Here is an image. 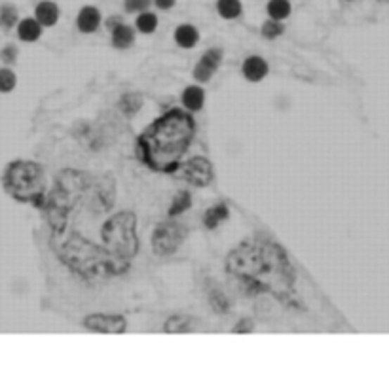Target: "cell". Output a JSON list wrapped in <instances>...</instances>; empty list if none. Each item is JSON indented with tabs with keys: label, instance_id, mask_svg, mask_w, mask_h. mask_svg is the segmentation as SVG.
Returning a JSON list of instances; mask_svg holds the SVG:
<instances>
[{
	"label": "cell",
	"instance_id": "cell-10",
	"mask_svg": "<svg viewBox=\"0 0 389 365\" xmlns=\"http://www.w3.org/2000/svg\"><path fill=\"white\" fill-rule=\"evenodd\" d=\"M243 74L247 80L251 81H260L264 76L268 74V65L260 57H249L247 61L243 62Z\"/></svg>",
	"mask_w": 389,
	"mask_h": 365
},
{
	"label": "cell",
	"instance_id": "cell-18",
	"mask_svg": "<svg viewBox=\"0 0 389 365\" xmlns=\"http://www.w3.org/2000/svg\"><path fill=\"white\" fill-rule=\"evenodd\" d=\"M217 8H219V13L224 19H234L241 13V2L239 0H219Z\"/></svg>",
	"mask_w": 389,
	"mask_h": 365
},
{
	"label": "cell",
	"instance_id": "cell-15",
	"mask_svg": "<svg viewBox=\"0 0 389 365\" xmlns=\"http://www.w3.org/2000/svg\"><path fill=\"white\" fill-rule=\"evenodd\" d=\"M203 100H205V95H203V89H200V87H189V89L184 91V95H182V102H184V106H186L189 110H201Z\"/></svg>",
	"mask_w": 389,
	"mask_h": 365
},
{
	"label": "cell",
	"instance_id": "cell-2",
	"mask_svg": "<svg viewBox=\"0 0 389 365\" xmlns=\"http://www.w3.org/2000/svg\"><path fill=\"white\" fill-rule=\"evenodd\" d=\"M228 271L249 293H272L287 298L295 284L289 258L274 242L245 241L228 255Z\"/></svg>",
	"mask_w": 389,
	"mask_h": 365
},
{
	"label": "cell",
	"instance_id": "cell-16",
	"mask_svg": "<svg viewBox=\"0 0 389 365\" xmlns=\"http://www.w3.org/2000/svg\"><path fill=\"white\" fill-rule=\"evenodd\" d=\"M227 218H228V206L227 204H219V206H213V208H209V211L205 212L203 223H205V227H208V230H215V227H217L222 220H227Z\"/></svg>",
	"mask_w": 389,
	"mask_h": 365
},
{
	"label": "cell",
	"instance_id": "cell-22",
	"mask_svg": "<svg viewBox=\"0 0 389 365\" xmlns=\"http://www.w3.org/2000/svg\"><path fill=\"white\" fill-rule=\"evenodd\" d=\"M15 87V74L8 68L0 70V93H10Z\"/></svg>",
	"mask_w": 389,
	"mask_h": 365
},
{
	"label": "cell",
	"instance_id": "cell-20",
	"mask_svg": "<svg viewBox=\"0 0 389 365\" xmlns=\"http://www.w3.org/2000/svg\"><path fill=\"white\" fill-rule=\"evenodd\" d=\"M190 204H192V197H190V193L189 192H181L175 197L173 204H171L170 216H177V214H181V212H184L186 208H189Z\"/></svg>",
	"mask_w": 389,
	"mask_h": 365
},
{
	"label": "cell",
	"instance_id": "cell-6",
	"mask_svg": "<svg viewBox=\"0 0 389 365\" xmlns=\"http://www.w3.org/2000/svg\"><path fill=\"white\" fill-rule=\"evenodd\" d=\"M182 178L186 180L189 184L196 187H203L209 186L211 184V180H213V167H211V163L205 159V157H194V159H190L181 171Z\"/></svg>",
	"mask_w": 389,
	"mask_h": 365
},
{
	"label": "cell",
	"instance_id": "cell-26",
	"mask_svg": "<svg viewBox=\"0 0 389 365\" xmlns=\"http://www.w3.org/2000/svg\"><path fill=\"white\" fill-rule=\"evenodd\" d=\"M15 57H18V48L15 46H8L2 50V59L6 62H13L15 61Z\"/></svg>",
	"mask_w": 389,
	"mask_h": 365
},
{
	"label": "cell",
	"instance_id": "cell-19",
	"mask_svg": "<svg viewBox=\"0 0 389 365\" xmlns=\"http://www.w3.org/2000/svg\"><path fill=\"white\" fill-rule=\"evenodd\" d=\"M18 23V10L10 4H4L0 8V27L2 29H12Z\"/></svg>",
	"mask_w": 389,
	"mask_h": 365
},
{
	"label": "cell",
	"instance_id": "cell-3",
	"mask_svg": "<svg viewBox=\"0 0 389 365\" xmlns=\"http://www.w3.org/2000/svg\"><path fill=\"white\" fill-rule=\"evenodd\" d=\"M196 124L190 114L173 108L158 118L139 136L137 155L146 167L156 173H175L194 140Z\"/></svg>",
	"mask_w": 389,
	"mask_h": 365
},
{
	"label": "cell",
	"instance_id": "cell-7",
	"mask_svg": "<svg viewBox=\"0 0 389 365\" xmlns=\"http://www.w3.org/2000/svg\"><path fill=\"white\" fill-rule=\"evenodd\" d=\"M84 326L97 333H124L126 320L116 314H94L84 322Z\"/></svg>",
	"mask_w": 389,
	"mask_h": 365
},
{
	"label": "cell",
	"instance_id": "cell-8",
	"mask_svg": "<svg viewBox=\"0 0 389 365\" xmlns=\"http://www.w3.org/2000/svg\"><path fill=\"white\" fill-rule=\"evenodd\" d=\"M222 53L220 50H209L205 55L201 57V61L198 62V67L194 68V78L198 81H209V78L215 74V70L219 68Z\"/></svg>",
	"mask_w": 389,
	"mask_h": 365
},
{
	"label": "cell",
	"instance_id": "cell-14",
	"mask_svg": "<svg viewBox=\"0 0 389 365\" xmlns=\"http://www.w3.org/2000/svg\"><path fill=\"white\" fill-rule=\"evenodd\" d=\"M135 40V34H133V29L127 25H116L113 29V42L116 48H129Z\"/></svg>",
	"mask_w": 389,
	"mask_h": 365
},
{
	"label": "cell",
	"instance_id": "cell-9",
	"mask_svg": "<svg viewBox=\"0 0 389 365\" xmlns=\"http://www.w3.org/2000/svg\"><path fill=\"white\" fill-rule=\"evenodd\" d=\"M78 29L82 32H94L101 23V13L97 8L94 6H86L82 8L80 13H78Z\"/></svg>",
	"mask_w": 389,
	"mask_h": 365
},
{
	"label": "cell",
	"instance_id": "cell-12",
	"mask_svg": "<svg viewBox=\"0 0 389 365\" xmlns=\"http://www.w3.org/2000/svg\"><path fill=\"white\" fill-rule=\"evenodd\" d=\"M18 34L21 40H25V42H34L40 38L42 34V27L38 23L37 19H23L21 23H19Z\"/></svg>",
	"mask_w": 389,
	"mask_h": 365
},
{
	"label": "cell",
	"instance_id": "cell-25",
	"mask_svg": "<svg viewBox=\"0 0 389 365\" xmlns=\"http://www.w3.org/2000/svg\"><path fill=\"white\" fill-rule=\"evenodd\" d=\"M151 4V0H126L127 12H143Z\"/></svg>",
	"mask_w": 389,
	"mask_h": 365
},
{
	"label": "cell",
	"instance_id": "cell-24",
	"mask_svg": "<svg viewBox=\"0 0 389 365\" xmlns=\"http://www.w3.org/2000/svg\"><path fill=\"white\" fill-rule=\"evenodd\" d=\"M262 34L264 38H277L279 34H283V25L276 19H272V21H266L262 25Z\"/></svg>",
	"mask_w": 389,
	"mask_h": 365
},
{
	"label": "cell",
	"instance_id": "cell-27",
	"mask_svg": "<svg viewBox=\"0 0 389 365\" xmlns=\"http://www.w3.org/2000/svg\"><path fill=\"white\" fill-rule=\"evenodd\" d=\"M251 329H253L251 320H243V322L236 326V329H234V331H236V333H249Z\"/></svg>",
	"mask_w": 389,
	"mask_h": 365
},
{
	"label": "cell",
	"instance_id": "cell-17",
	"mask_svg": "<svg viewBox=\"0 0 389 365\" xmlns=\"http://www.w3.org/2000/svg\"><path fill=\"white\" fill-rule=\"evenodd\" d=\"M268 13H270V18L276 19V21H281V19L289 18V0H270V4H268Z\"/></svg>",
	"mask_w": 389,
	"mask_h": 365
},
{
	"label": "cell",
	"instance_id": "cell-28",
	"mask_svg": "<svg viewBox=\"0 0 389 365\" xmlns=\"http://www.w3.org/2000/svg\"><path fill=\"white\" fill-rule=\"evenodd\" d=\"M158 8H162V10H170L173 4H175V0H156Z\"/></svg>",
	"mask_w": 389,
	"mask_h": 365
},
{
	"label": "cell",
	"instance_id": "cell-4",
	"mask_svg": "<svg viewBox=\"0 0 389 365\" xmlns=\"http://www.w3.org/2000/svg\"><path fill=\"white\" fill-rule=\"evenodd\" d=\"M2 184L13 199L44 206V173L37 163L13 161L2 176Z\"/></svg>",
	"mask_w": 389,
	"mask_h": 365
},
{
	"label": "cell",
	"instance_id": "cell-11",
	"mask_svg": "<svg viewBox=\"0 0 389 365\" xmlns=\"http://www.w3.org/2000/svg\"><path fill=\"white\" fill-rule=\"evenodd\" d=\"M57 19H59V8L53 2H40L37 6V21L40 25H56Z\"/></svg>",
	"mask_w": 389,
	"mask_h": 365
},
{
	"label": "cell",
	"instance_id": "cell-5",
	"mask_svg": "<svg viewBox=\"0 0 389 365\" xmlns=\"http://www.w3.org/2000/svg\"><path fill=\"white\" fill-rule=\"evenodd\" d=\"M186 237V230L179 223H162L158 225L156 233L152 237V246L158 255H170L181 246Z\"/></svg>",
	"mask_w": 389,
	"mask_h": 365
},
{
	"label": "cell",
	"instance_id": "cell-13",
	"mask_svg": "<svg viewBox=\"0 0 389 365\" xmlns=\"http://www.w3.org/2000/svg\"><path fill=\"white\" fill-rule=\"evenodd\" d=\"M198 38H200V34H198V31H196V27L192 25H181L175 31L177 44L182 46V48H194L196 42H198Z\"/></svg>",
	"mask_w": 389,
	"mask_h": 365
},
{
	"label": "cell",
	"instance_id": "cell-23",
	"mask_svg": "<svg viewBox=\"0 0 389 365\" xmlns=\"http://www.w3.org/2000/svg\"><path fill=\"white\" fill-rule=\"evenodd\" d=\"M120 108L126 114H133L141 108V97L139 95H126L124 99L120 100Z\"/></svg>",
	"mask_w": 389,
	"mask_h": 365
},
{
	"label": "cell",
	"instance_id": "cell-1",
	"mask_svg": "<svg viewBox=\"0 0 389 365\" xmlns=\"http://www.w3.org/2000/svg\"><path fill=\"white\" fill-rule=\"evenodd\" d=\"M44 208L51 246L65 265L91 280L127 271L139 250L137 218L116 208L113 180L65 171Z\"/></svg>",
	"mask_w": 389,
	"mask_h": 365
},
{
	"label": "cell",
	"instance_id": "cell-21",
	"mask_svg": "<svg viewBox=\"0 0 389 365\" xmlns=\"http://www.w3.org/2000/svg\"><path fill=\"white\" fill-rule=\"evenodd\" d=\"M156 27H158V18L154 15V13L151 12H145V13H141L137 18V29L141 32H154L156 31Z\"/></svg>",
	"mask_w": 389,
	"mask_h": 365
}]
</instances>
